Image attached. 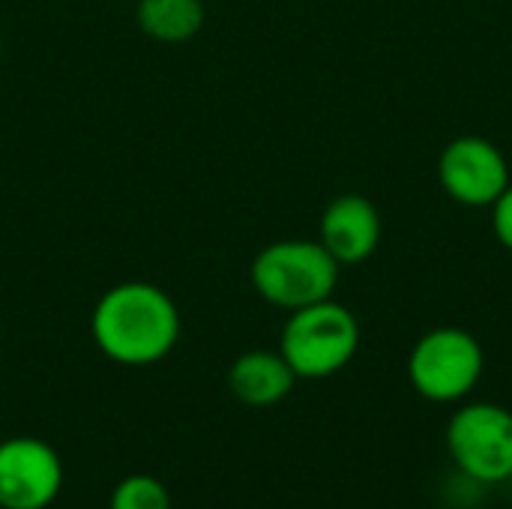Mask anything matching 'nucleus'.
Wrapping results in <instances>:
<instances>
[{
	"instance_id": "6",
	"label": "nucleus",
	"mask_w": 512,
	"mask_h": 509,
	"mask_svg": "<svg viewBox=\"0 0 512 509\" xmlns=\"http://www.w3.org/2000/svg\"><path fill=\"white\" fill-rule=\"evenodd\" d=\"M438 180L444 192L465 207H492L512 183L504 153L480 135L453 138L441 150Z\"/></svg>"
},
{
	"instance_id": "1",
	"label": "nucleus",
	"mask_w": 512,
	"mask_h": 509,
	"mask_svg": "<svg viewBox=\"0 0 512 509\" xmlns=\"http://www.w3.org/2000/svg\"><path fill=\"white\" fill-rule=\"evenodd\" d=\"M96 348L120 366H153L180 339V312L168 291L150 282L108 288L90 315Z\"/></svg>"
},
{
	"instance_id": "2",
	"label": "nucleus",
	"mask_w": 512,
	"mask_h": 509,
	"mask_svg": "<svg viewBox=\"0 0 512 509\" xmlns=\"http://www.w3.org/2000/svg\"><path fill=\"white\" fill-rule=\"evenodd\" d=\"M339 261L321 240H276L252 261V288L276 309L294 312L330 300L339 285Z\"/></svg>"
},
{
	"instance_id": "13",
	"label": "nucleus",
	"mask_w": 512,
	"mask_h": 509,
	"mask_svg": "<svg viewBox=\"0 0 512 509\" xmlns=\"http://www.w3.org/2000/svg\"><path fill=\"white\" fill-rule=\"evenodd\" d=\"M0 363H3V345H0Z\"/></svg>"
},
{
	"instance_id": "3",
	"label": "nucleus",
	"mask_w": 512,
	"mask_h": 509,
	"mask_svg": "<svg viewBox=\"0 0 512 509\" xmlns=\"http://www.w3.org/2000/svg\"><path fill=\"white\" fill-rule=\"evenodd\" d=\"M360 348V324L342 303L321 300L288 312L279 354L297 378L321 381L342 372Z\"/></svg>"
},
{
	"instance_id": "11",
	"label": "nucleus",
	"mask_w": 512,
	"mask_h": 509,
	"mask_svg": "<svg viewBox=\"0 0 512 509\" xmlns=\"http://www.w3.org/2000/svg\"><path fill=\"white\" fill-rule=\"evenodd\" d=\"M108 509H171V492L150 474H129L114 486Z\"/></svg>"
},
{
	"instance_id": "12",
	"label": "nucleus",
	"mask_w": 512,
	"mask_h": 509,
	"mask_svg": "<svg viewBox=\"0 0 512 509\" xmlns=\"http://www.w3.org/2000/svg\"><path fill=\"white\" fill-rule=\"evenodd\" d=\"M492 228H495V237L501 240V246L512 252V183L492 204Z\"/></svg>"
},
{
	"instance_id": "5",
	"label": "nucleus",
	"mask_w": 512,
	"mask_h": 509,
	"mask_svg": "<svg viewBox=\"0 0 512 509\" xmlns=\"http://www.w3.org/2000/svg\"><path fill=\"white\" fill-rule=\"evenodd\" d=\"M453 465L477 483L512 480V411L495 402H465L447 423Z\"/></svg>"
},
{
	"instance_id": "4",
	"label": "nucleus",
	"mask_w": 512,
	"mask_h": 509,
	"mask_svg": "<svg viewBox=\"0 0 512 509\" xmlns=\"http://www.w3.org/2000/svg\"><path fill=\"white\" fill-rule=\"evenodd\" d=\"M483 369V345L462 327H435L423 333L408 354L411 387L435 405L465 402L480 384Z\"/></svg>"
},
{
	"instance_id": "8",
	"label": "nucleus",
	"mask_w": 512,
	"mask_h": 509,
	"mask_svg": "<svg viewBox=\"0 0 512 509\" xmlns=\"http://www.w3.org/2000/svg\"><path fill=\"white\" fill-rule=\"evenodd\" d=\"M318 240L339 261V267L363 264L381 243V213L366 195H339L321 216Z\"/></svg>"
},
{
	"instance_id": "10",
	"label": "nucleus",
	"mask_w": 512,
	"mask_h": 509,
	"mask_svg": "<svg viewBox=\"0 0 512 509\" xmlns=\"http://www.w3.org/2000/svg\"><path fill=\"white\" fill-rule=\"evenodd\" d=\"M135 21L156 42H186L204 27L201 0H138Z\"/></svg>"
},
{
	"instance_id": "7",
	"label": "nucleus",
	"mask_w": 512,
	"mask_h": 509,
	"mask_svg": "<svg viewBox=\"0 0 512 509\" xmlns=\"http://www.w3.org/2000/svg\"><path fill=\"white\" fill-rule=\"evenodd\" d=\"M63 489V462L48 441L9 438L0 444V509H45Z\"/></svg>"
},
{
	"instance_id": "9",
	"label": "nucleus",
	"mask_w": 512,
	"mask_h": 509,
	"mask_svg": "<svg viewBox=\"0 0 512 509\" xmlns=\"http://www.w3.org/2000/svg\"><path fill=\"white\" fill-rule=\"evenodd\" d=\"M294 384L297 375L279 351H246L228 369V390L249 408L279 405Z\"/></svg>"
}]
</instances>
